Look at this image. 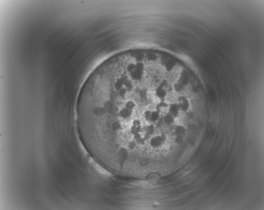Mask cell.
<instances>
[{
    "instance_id": "cell-1",
    "label": "cell",
    "mask_w": 264,
    "mask_h": 210,
    "mask_svg": "<svg viewBox=\"0 0 264 210\" xmlns=\"http://www.w3.org/2000/svg\"><path fill=\"white\" fill-rule=\"evenodd\" d=\"M165 141V138L161 135H156L151 138L149 144L152 147L158 148L162 145Z\"/></svg>"
},
{
    "instance_id": "cell-2",
    "label": "cell",
    "mask_w": 264,
    "mask_h": 210,
    "mask_svg": "<svg viewBox=\"0 0 264 210\" xmlns=\"http://www.w3.org/2000/svg\"><path fill=\"white\" fill-rule=\"evenodd\" d=\"M180 109L184 112L188 110L190 106V103L188 99L185 97H182L180 98V102L179 104Z\"/></svg>"
},
{
    "instance_id": "cell-3",
    "label": "cell",
    "mask_w": 264,
    "mask_h": 210,
    "mask_svg": "<svg viewBox=\"0 0 264 210\" xmlns=\"http://www.w3.org/2000/svg\"><path fill=\"white\" fill-rule=\"evenodd\" d=\"M155 94L158 99H163L166 97V95H167V92H166V90L165 89V87L160 84L156 88L155 91Z\"/></svg>"
},
{
    "instance_id": "cell-4",
    "label": "cell",
    "mask_w": 264,
    "mask_h": 210,
    "mask_svg": "<svg viewBox=\"0 0 264 210\" xmlns=\"http://www.w3.org/2000/svg\"><path fill=\"white\" fill-rule=\"evenodd\" d=\"M180 110L179 104L176 103L171 104L168 107L169 113L172 115L175 118L179 116Z\"/></svg>"
},
{
    "instance_id": "cell-5",
    "label": "cell",
    "mask_w": 264,
    "mask_h": 210,
    "mask_svg": "<svg viewBox=\"0 0 264 210\" xmlns=\"http://www.w3.org/2000/svg\"><path fill=\"white\" fill-rule=\"evenodd\" d=\"M163 119L165 124L167 125H172L175 121V118L169 113L165 114Z\"/></svg>"
},
{
    "instance_id": "cell-6",
    "label": "cell",
    "mask_w": 264,
    "mask_h": 210,
    "mask_svg": "<svg viewBox=\"0 0 264 210\" xmlns=\"http://www.w3.org/2000/svg\"><path fill=\"white\" fill-rule=\"evenodd\" d=\"M160 118V114L158 110L152 111L150 117V122L151 123H155L158 122Z\"/></svg>"
},
{
    "instance_id": "cell-7",
    "label": "cell",
    "mask_w": 264,
    "mask_h": 210,
    "mask_svg": "<svg viewBox=\"0 0 264 210\" xmlns=\"http://www.w3.org/2000/svg\"><path fill=\"white\" fill-rule=\"evenodd\" d=\"M185 128L184 126L181 125H178L175 127V132L176 136H182L185 134Z\"/></svg>"
},
{
    "instance_id": "cell-8",
    "label": "cell",
    "mask_w": 264,
    "mask_h": 210,
    "mask_svg": "<svg viewBox=\"0 0 264 210\" xmlns=\"http://www.w3.org/2000/svg\"><path fill=\"white\" fill-rule=\"evenodd\" d=\"M189 79L187 73L185 72L182 73L180 78V83L184 86L189 83Z\"/></svg>"
},
{
    "instance_id": "cell-9",
    "label": "cell",
    "mask_w": 264,
    "mask_h": 210,
    "mask_svg": "<svg viewBox=\"0 0 264 210\" xmlns=\"http://www.w3.org/2000/svg\"><path fill=\"white\" fill-rule=\"evenodd\" d=\"M176 65V61L173 60H170L167 61V63L165 64V67L166 71L169 72L173 69Z\"/></svg>"
},
{
    "instance_id": "cell-10",
    "label": "cell",
    "mask_w": 264,
    "mask_h": 210,
    "mask_svg": "<svg viewBox=\"0 0 264 210\" xmlns=\"http://www.w3.org/2000/svg\"><path fill=\"white\" fill-rule=\"evenodd\" d=\"M168 106V105L167 103L164 102H161L157 105L156 108L158 109H161L163 108L167 107Z\"/></svg>"
},
{
    "instance_id": "cell-11",
    "label": "cell",
    "mask_w": 264,
    "mask_h": 210,
    "mask_svg": "<svg viewBox=\"0 0 264 210\" xmlns=\"http://www.w3.org/2000/svg\"><path fill=\"white\" fill-rule=\"evenodd\" d=\"M175 141H176V143H177V144H181V143H182V141H183L182 136H176Z\"/></svg>"
}]
</instances>
